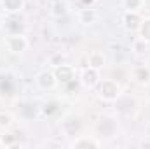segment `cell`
Here are the masks:
<instances>
[{
    "label": "cell",
    "mask_w": 150,
    "mask_h": 149,
    "mask_svg": "<svg viewBox=\"0 0 150 149\" xmlns=\"http://www.w3.org/2000/svg\"><path fill=\"white\" fill-rule=\"evenodd\" d=\"M96 2H98V0H80L82 5H94Z\"/></svg>",
    "instance_id": "obj_23"
},
{
    "label": "cell",
    "mask_w": 150,
    "mask_h": 149,
    "mask_svg": "<svg viewBox=\"0 0 150 149\" xmlns=\"http://www.w3.org/2000/svg\"><path fill=\"white\" fill-rule=\"evenodd\" d=\"M145 5V0H122V7L126 11H142Z\"/></svg>",
    "instance_id": "obj_21"
},
{
    "label": "cell",
    "mask_w": 150,
    "mask_h": 149,
    "mask_svg": "<svg viewBox=\"0 0 150 149\" xmlns=\"http://www.w3.org/2000/svg\"><path fill=\"white\" fill-rule=\"evenodd\" d=\"M138 37L143 39L145 42L150 44V18L142 19V25H140V28H138Z\"/></svg>",
    "instance_id": "obj_17"
},
{
    "label": "cell",
    "mask_w": 150,
    "mask_h": 149,
    "mask_svg": "<svg viewBox=\"0 0 150 149\" xmlns=\"http://www.w3.org/2000/svg\"><path fill=\"white\" fill-rule=\"evenodd\" d=\"M5 47L11 54H23L30 47V40L25 34H11L5 37Z\"/></svg>",
    "instance_id": "obj_3"
},
{
    "label": "cell",
    "mask_w": 150,
    "mask_h": 149,
    "mask_svg": "<svg viewBox=\"0 0 150 149\" xmlns=\"http://www.w3.org/2000/svg\"><path fill=\"white\" fill-rule=\"evenodd\" d=\"M14 125V116L11 112H0V130H11Z\"/></svg>",
    "instance_id": "obj_19"
},
{
    "label": "cell",
    "mask_w": 150,
    "mask_h": 149,
    "mask_svg": "<svg viewBox=\"0 0 150 149\" xmlns=\"http://www.w3.org/2000/svg\"><path fill=\"white\" fill-rule=\"evenodd\" d=\"M61 130L65 132V135L68 137H77L80 135V130H82V121L79 116H67L63 121H61Z\"/></svg>",
    "instance_id": "obj_9"
},
{
    "label": "cell",
    "mask_w": 150,
    "mask_h": 149,
    "mask_svg": "<svg viewBox=\"0 0 150 149\" xmlns=\"http://www.w3.org/2000/svg\"><path fill=\"white\" fill-rule=\"evenodd\" d=\"M59 112V102H56V100H49V102H45L42 107H40V114L44 116V117H52V116H56Z\"/></svg>",
    "instance_id": "obj_16"
},
{
    "label": "cell",
    "mask_w": 150,
    "mask_h": 149,
    "mask_svg": "<svg viewBox=\"0 0 150 149\" xmlns=\"http://www.w3.org/2000/svg\"><path fill=\"white\" fill-rule=\"evenodd\" d=\"M35 84L42 91H52V90H56V86L59 82H58V79L54 75V70H40L35 75Z\"/></svg>",
    "instance_id": "obj_5"
},
{
    "label": "cell",
    "mask_w": 150,
    "mask_h": 149,
    "mask_svg": "<svg viewBox=\"0 0 150 149\" xmlns=\"http://www.w3.org/2000/svg\"><path fill=\"white\" fill-rule=\"evenodd\" d=\"M70 148L74 149H98L101 148V140L96 135H77L70 142Z\"/></svg>",
    "instance_id": "obj_8"
},
{
    "label": "cell",
    "mask_w": 150,
    "mask_h": 149,
    "mask_svg": "<svg viewBox=\"0 0 150 149\" xmlns=\"http://www.w3.org/2000/svg\"><path fill=\"white\" fill-rule=\"evenodd\" d=\"M52 70H54V75H56L58 82L63 84V86L70 84L72 81L77 79V69H75L74 65L63 63V65H59V67H56V69H52Z\"/></svg>",
    "instance_id": "obj_7"
},
{
    "label": "cell",
    "mask_w": 150,
    "mask_h": 149,
    "mask_svg": "<svg viewBox=\"0 0 150 149\" xmlns=\"http://www.w3.org/2000/svg\"><path fill=\"white\" fill-rule=\"evenodd\" d=\"M96 19H98V12L96 9H93V5H84L79 11V21L82 25H93L96 23Z\"/></svg>",
    "instance_id": "obj_14"
},
{
    "label": "cell",
    "mask_w": 150,
    "mask_h": 149,
    "mask_svg": "<svg viewBox=\"0 0 150 149\" xmlns=\"http://www.w3.org/2000/svg\"><path fill=\"white\" fill-rule=\"evenodd\" d=\"M131 79L140 84V86H149L150 84V67L149 65H134L131 69Z\"/></svg>",
    "instance_id": "obj_11"
},
{
    "label": "cell",
    "mask_w": 150,
    "mask_h": 149,
    "mask_svg": "<svg viewBox=\"0 0 150 149\" xmlns=\"http://www.w3.org/2000/svg\"><path fill=\"white\" fill-rule=\"evenodd\" d=\"M25 0H0V7L4 11V14L9 16H16L25 9Z\"/></svg>",
    "instance_id": "obj_13"
},
{
    "label": "cell",
    "mask_w": 150,
    "mask_h": 149,
    "mask_svg": "<svg viewBox=\"0 0 150 149\" xmlns=\"http://www.w3.org/2000/svg\"><path fill=\"white\" fill-rule=\"evenodd\" d=\"M18 88V81L16 75L9 70H2L0 72V95L4 97H12L14 91Z\"/></svg>",
    "instance_id": "obj_6"
},
{
    "label": "cell",
    "mask_w": 150,
    "mask_h": 149,
    "mask_svg": "<svg viewBox=\"0 0 150 149\" xmlns=\"http://www.w3.org/2000/svg\"><path fill=\"white\" fill-rule=\"evenodd\" d=\"M94 130H96V137L103 142V140H110L113 137H117L119 133V121L117 117L113 116H101L96 125H94Z\"/></svg>",
    "instance_id": "obj_2"
},
{
    "label": "cell",
    "mask_w": 150,
    "mask_h": 149,
    "mask_svg": "<svg viewBox=\"0 0 150 149\" xmlns=\"http://www.w3.org/2000/svg\"><path fill=\"white\" fill-rule=\"evenodd\" d=\"M51 14L54 18H59V16H65L67 14V4L65 2H56L51 9Z\"/></svg>",
    "instance_id": "obj_22"
},
{
    "label": "cell",
    "mask_w": 150,
    "mask_h": 149,
    "mask_svg": "<svg viewBox=\"0 0 150 149\" xmlns=\"http://www.w3.org/2000/svg\"><path fill=\"white\" fill-rule=\"evenodd\" d=\"M100 81H101V70L93 69V67H87V65H86V67L80 70V74H79V82H80L84 88H87V90H94Z\"/></svg>",
    "instance_id": "obj_4"
},
{
    "label": "cell",
    "mask_w": 150,
    "mask_h": 149,
    "mask_svg": "<svg viewBox=\"0 0 150 149\" xmlns=\"http://www.w3.org/2000/svg\"><path fill=\"white\" fill-rule=\"evenodd\" d=\"M0 146H4V148H16V146H19L18 135H14L11 130H2V135H0Z\"/></svg>",
    "instance_id": "obj_15"
},
{
    "label": "cell",
    "mask_w": 150,
    "mask_h": 149,
    "mask_svg": "<svg viewBox=\"0 0 150 149\" xmlns=\"http://www.w3.org/2000/svg\"><path fill=\"white\" fill-rule=\"evenodd\" d=\"M149 139H150V135H149Z\"/></svg>",
    "instance_id": "obj_25"
},
{
    "label": "cell",
    "mask_w": 150,
    "mask_h": 149,
    "mask_svg": "<svg viewBox=\"0 0 150 149\" xmlns=\"http://www.w3.org/2000/svg\"><path fill=\"white\" fill-rule=\"evenodd\" d=\"M86 62H87V67H93V69H98V70H103L105 65H107V56L103 51H89L87 56H86Z\"/></svg>",
    "instance_id": "obj_12"
},
{
    "label": "cell",
    "mask_w": 150,
    "mask_h": 149,
    "mask_svg": "<svg viewBox=\"0 0 150 149\" xmlns=\"http://www.w3.org/2000/svg\"><path fill=\"white\" fill-rule=\"evenodd\" d=\"M63 63H67V54L65 53H54V54H51L49 56V65H51V69H56V67H59V65H63Z\"/></svg>",
    "instance_id": "obj_20"
},
{
    "label": "cell",
    "mask_w": 150,
    "mask_h": 149,
    "mask_svg": "<svg viewBox=\"0 0 150 149\" xmlns=\"http://www.w3.org/2000/svg\"><path fill=\"white\" fill-rule=\"evenodd\" d=\"M131 51L134 53V54H138V56H142V54H145L147 51H149V42H145L143 39H136L134 42H133V46H131Z\"/></svg>",
    "instance_id": "obj_18"
},
{
    "label": "cell",
    "mask_w": 150,
    "mask_h": 149,
    "mask_svg": "<svg viewBox=\"0 0 150 149\" xmlns=\"http://www.w3.org/2000/svg\"><path fill=\"white\" fill-rule=\"evenodd\" d=\"M94 90H96V97L107 104H115L122 97V88L117 82V79H101Z\"/></svg>",
    "instance_id": "obj_1"
},
{
    "label": "cell",
    "mask_w": 150,
    "mask_h": 149,
    "mask_svg": "<svg viewBox=\"0 0 150 149\" xmlns=\"http://www.w3.org/2000/svg\"><path fill=\"white\" fill-rule=\"evenodd\" d=\"M4 23H5V14H4V11H0V28L4 27Z\"/></svg>",
    "instance_id": "obj_24"
},
{
    "label": "cell",
    "mask_w": 150,
    "mask_h": 149,
    "mask_svg": "<svg viewBox=\"0 0 150 149\" xmlns=\"http://www.w3.org/2000/svg\"><path fill=\"white\" fill-rule=\"evenodd\" d=\"M142 14L138 11H126L122 14V25L127 32H138L140 25H142Z\"/></svg>",
    "instance_id": "obj_10"
}]
</instances>
